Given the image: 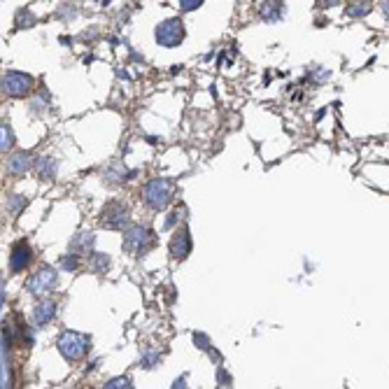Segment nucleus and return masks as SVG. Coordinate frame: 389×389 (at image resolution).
<instances>
[{
    "label": "nucleus",
    "mask_w": 389,
    "mask_h": 389,
    "mask_svg": "<svg viewBox=\"0 0 389 389\" xmlns=\"http://www.w3.org/2000/svg\"><path fill=\"white\" fill-rule=\"evenodd\" d=\"M173 191L175 187L170 180H161V177L149 180L147 187H145V203L152 210H166L173 201Z\"/></svg>",
    "instance_id": "f257e3e1"
},
{
    "label": "nucleus",
    "mask_w": 389,
    "mask_h": 389,
    "mask_svg": "<svg viewBox=\"0 0 389 389\" xmlns=\"http://www.w3.org/2000/svg\"><path fill=\"white\" fill-rule=\"evenodd\" d=\"M59 349L61 354L70 359V361H80L89 354L91 349V340H89L84 333H77V331H66V333L59 338Z\"/></svg>",
    "instance_id": "f03ea898"
},
{
    "label": "nucleus",
    "mask_w": 389,
    "mask_h": 389,
    "mask_svg": "<svg viewBox=\"0 0 389 389\" xmlns=\"http://www.w3.org/2000/svg\"><path fill=\"white\" fill-rule=\"evenodd\" d=\"M33 84H35V80L26 73H7L0 80V91L7 96H14V98H21V96L31 94Z\"/></svg>",
    "instance_id": "7ed1b4c3"
},
{
    "label": "nucleus",
    "mask_w": 389,
    "mask_h": 389,
    "mask_svg": "<svg viewBox=\"0 0 389 389\" xmlns=\"http://www.w3.org/2000/svg\"><path fill=\"white\" fill-rule=\"evenodd\" d=\"M154 245V235L149 228H142V226H131L124 233V247L133 254H145L149 247Z\"/></svg>",
    "instance_id": "20e7f679"
},
{
    "label": "nucleus",
    "mask_w": 389,
    "mask_h": 389,
    "mask_svg": "<svg viewBox=\"0 0 389 389\" xmlns=\"http://www.w3.org/2000/svg\"><path fill=\"white\" fill-rule=\"evenodd\" d=\"M184 40V24L180 19H166L156 26V42L161 47H177Z\"/></svg>",
    "instance_id": "39448f33"
},
{
    "label": "nucleus",
    "mask_w": 389,
    "mask_h": 389,
    "mask_svg": "<svg viewBox=\"0 0 389 389\" xmlns=\"http://www.w3.org/2000/svg\"><path fill=\"white\" fill-rule=\"evenodd\" d=\"M103 226L108 228H119L124 226V224L128 222V208L124 205L121 201H112L105 205V210H103Z\"/></svg>",
    "instance_id": "423d86ee"
},
{
    "label": "nucleus",
    "mask_w": 389,
    "mask_h": 389,
    "mask_svg": "<svg viewBox=\"0 0 389 389\" xmlns=\"http://www.w3.org/2000/svg\"><path fill=\"white\" fill-rule=\"evenodd\" d=\"M56 282H59V277H56L54 270L52 268H40L31 280H28V289H31L33 294L42 296V294H47L49 289H54Z\"/></svg>",
    "instance_id": "0eeeda50"
},
{
    "label": "nucleus",
    "mask_w": 389,
    "mask_h": 389,
    "mask_svg": "<svg viewBox=\"0 0 389 389\" xmlns=\"http://www.w3.org/2000/svg\"><path fill=\"white\" fill-rule=\"evenodd\" d=\"M191 252V238H189V231L184 226L177 228L173 235V240H170V254L175 259H184V256Z\"/></svg>",
    "instance_id": "6e6552de"
},
{
    "label": "nucleus",
    "mask_w": 389,
    "mask_h": 389,
    "mask_svg": "<svg viewBox=\"0 0 389 389\" xmlns=\"http://www.w3.org/2000/svg\"><path fill=\"white\" fill-rule=\"evenodd\" d=\"M33 259V249L28 247L26 242H19V245H14L12 249V256H10V266H12L14 273H21V270L26 268L28 263Z\"/></svg>",
    "instance_id": "1a4fd4ad"
},
{
    "label": "nucleus",
    "mask_w": 389,
    "mask_h": 389,
    "mask_svg": "<svg viewBox=\"0 0 389 389\" xmlns=\"http://www.w3.org/2000/svg\"><path fill=\"white\" fill-rule=\"evenodd\" d=\"M31 166H33V159H31L28 152H17V154H12L10 163H7L10 173H14V175H24Z\"/></svg>",
    "instance_id": "9d476101"
},
{
    "label": "nucleus",
    "mask_w": 389,
    "mask_h": 389,
    "mask_svg": "<svg viewBox=\"0 0 389 389\" xmlns=\"http://www.w3.org/2000/svg\"><path fill=\"white\" fill-rule=\"evenodd\" d=\"M54 310H56V305L52 301H42V303H38V308L33 310V317H35V322L38 324H47L52 317H54Z\"/></svg>",
    "instance_id": "9b49d317"
},
{
    "label": "nucleus",
    "mask_w": 389,
    "mask_h": 389,
    "mask_svg": "<svg viewBox=\"0 0 389 389\" xmlns=\"http://www.w3.org/2000/svg\"><path fill=\"white\" fill-rule=\"evenodd\" d=\"M280 10H282V3L280 0H266L261 5V17L266 21H275V19H280Z\"/></svg>",
    "instance_id": "f8f14e48"
},
{
    "label": "nucleus",
    "mask_w": 389,
    "mask_h": 389,
    "mask_svg": "<svg viewBox=\"0 0 389 389\" xmlns=\"http://www.w3.org/2000/svg\"><path fill=\"white\" fill-rule=\"evenodd\" d=\"M35 26V17L28 10H19V14H17V21H14V28L17 31H24V28H31Z\"/></svg>",
    "instance_id": "ddd939ff"
},
{
    "label": "nucleus",
    "mask_w": 389,
    "mask_h": 389,
    "mask_svg": "<svg viewBox=\"0 0 389 389\" xmlns=\"http://www.w3.org/2000/svg\"><path fill=\"white\" fill-rule=\"evenodd\" d=\"M14 145V133L7 124H0V152H7V149Z\"/></svg>",
    "instance_id": "4468645a"
},
{
    "label": "nucleus",
    "mask_w": 389,
    "mask_h": 389,
    "mask_svg": "<svg viewBox=\"0 0 389 389\" xmlns=\"http://www.w3.org/2000/svg\"><path fill=\"white\" fill-rule=\"evenodd\" d=\"M49 161H52V159H40V161H38V168H40V177H42V180H47V182L56 175V166H54V163H49Z\"/></svg>",
    "instance_id": "2eb2a0df"
},
{
    "label": "nucleus",
    "mask_w": 389,
    "mask_h": 389,
    "mask_svg": "<svg viewBox=\"0 0 389 389\" xmlns=\"http://www.w3.org/2000/svg\"><path fill=\"white\" fill-rule=\"evenodd\" d=\"M26 205V201H24V196H10V203H7V208H10V212L12 215H19V210Z\"/></svg>",
    "instance_id": "dca6fc26"
},
{
    "label": "nucleus",
    "mask_w": 389,
    "mask_h": 389,
    "mask_svg": "<svg viewBox=\"0 0 389 389\" xmlns=\"http://www.w3.org/2000/svg\"><path fill=\"white\" fill-rule=\"evenodd\" d=\"M366 12H368V3H361V5H349L347 7V14H352V17H363Z\"/></svg>",
    "instance_id": "f3484780"
},
{
    "label": "nucleus",
    "mask_w": 389,
    "mask_h": 389,
    "mask_svg": "<svg viewBox=\"0 0 389 389\" xmlns=\"http://www.w3.org/2000/svg\"><path fill=\"white\" fill-rule=\"evenodd\" d=\"M205 0H180V7L184 10V12H191V10H196V7H201Z\"/></svg>",
    "instance_id": "a211bd4d"
},
{
    "label": "nucleus",
    "mask_w": 389,
    "mask_h": 389,
    "mask_svg": "<svg viewBox=\"0 0 389 389\" xmlns=\"http://www.w3.org/2000/svg\"><path fill=\"white\" fill-rule=\"evenodd\" d=\"M94 268H96V270H103V268H108V256H96V261H94Z\"/></svg>",
    "instance_id": "6ab92c4d"
},
{
    "label": "nucleus",
    "mask_w": 389,
    "mask_h": 389,
    "mask_svg": "<svg viewBox=\"0 0 389 389\" xmlns=\"http://www.w3.org/2000/svg\"><path fill=\"white\" fill-rule=\"evenodd\" d=\"M108 387H131V384H128V380H112Z\"/></svg>",
    "instance_id": "aec40b11"
},
{
    "label": "nucleus",
    "mask_w": 389,
    "mask_h": 389,
    "mask_svg": "<svg viewBox=\"0 0 389 389\" xmlns=\"http://www.w3.org/2000/svg\"><path fill=\"white\" fill-rule=\"evenodd\" d=\"M338 3H340V0H322L324 7H333V5H338Z\"/></svg>",
    "instance_id": "412c9836"
}]
</instances>
